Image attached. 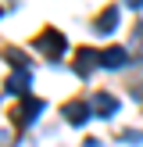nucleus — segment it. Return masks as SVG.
I'll return each instance as SVG.
<instances>
[{
  "label": "nucleus",
  "mask_w": 143,
  "mask_h": 147,
  "mask_svg": "<svg viewBox=\"0 0 143 147\" xmlns=\"http://www.w3.org/2000/svg\"><path fill=\"white\" fill-rule=\"evenodd\" d=\"M39 111H43V100L39 97H21L18 104H14V111H11V122L21 129V126H29V122H36Z\"/></svg>",
  "instance_id": "obj_1"
},
{
  "label": "nucleus",
  "mask_w": 143,
  "mask_h": 147,
  "mask_svg": "<svg viewBox=\"0 0 143 147\" xmlns=\"http://www.w3.org/2000/svg\"><path fill=\"white\" fill-rule=\"evenodd\" d=\"M36 47H39L50 61H57V57L64 54V36L57 32V29H43V32L36 36Z\"/></svg>",
  "instance_id": "obj_2"
},
{
  "label": "nucleus",
  "mask_w": 143,
  "mask_h": 147,
  "mask_svg": "<svg viewBox=\"0 0 143 147\" xmlns=\"http://www.w3.org/2000/svg\"><path fill=\"white\" fill-rule=\"evenodd\" d=\"M29 86H32L29 68H14L11 76H7V93H14V97H29Z\"/></svg>",
  "instance_id": "obj_3"
},
{
  "label": "nucleus",
  "mask_w": 143,
  "mask_h": 147,
  "mask_svg": "<svg viewBox=\"0 0 143 147\" xmlns=\"http://www.w3.org/2000/svg\"><path fill=\"white\" fill-rule=\"evenodd\" d=\"M97 65H100V54H97V50H90V47L75 50V76H82V79H86L93 68H97Z\"/></svg>",
  "instance_id": "obj_4"
},
{
  "label": "nucleus",
  "mask_w": 143,
  "mask_h": 147,
  "mask_svg": "<svg viewBox=\"0 0 143 147\" xmlns=\"http://www.w3.org/2000/svg\"><path fill=\"white\" fill-rule=\"evenodd\" d=\"M64 119H68L72 126H82V122L90 119V108H86L82 100H68V104H64Z\"/></svg>",
  "instance_id": "obj_5"
},
{
  "label": "nucleus",
  "mask_w": 143,
  "mask_h": 147,
  "mask_svg": "<svg viewBox=\"0 0 143 147\" xmlns=\"http://www.w3.org/2000/svg\"><path fill=\"white\" fill-rule=\"evenodd\" d=\"M129 61V54L122 47H107V50H100V65L104 68H122V65Z\"/></svg>",
  "instance_id": "obj_6"
},
{
  "label": "nucleus",
  "mask_w": 143,
  "mask_h": 147,
  "mask_svg": "<svg viewBox=\"0 0 143 147\" xmlns=\"http://www.w3.org/2000/svg\"><path fill=\"white\" fill-rule=\"evenodd\" d=\"M93 108H97L100 119H111V115L118 111V100H114L111 93H97V97H93Z\"/></svg>",
  "instance_id": "obj_7"
},
{
  "label": "nucleus",
  "mask_w": 143,
  "mask_h": 147,
  "mask_svg": "<svg viewBox=\"0 0 143 147\" xmlns=\"http://www.w3.org/2000/svg\"><path fill=\"white\" fill-rule=\"evenodd\" d=\"M93 29H97V32H104V36L114 32V29H118V7H107V11L97 18V25H93Z\"/></svg>",
  "instance_id": "obj_8"
},
{
  "label": "nucleus",
  "mask_w": 143,
  "mask_h": 147,
  "mask_svg": "<svg viewBox=\"0 0 143 147\" xmlns=\"http://www.w3.org/2000/svg\"><path fill=\"white\" fill-rule=\"evenodd\" d=\"M125 4H129V7H143V0H125Z\"/></svg>",
  "instance_id": "obj_9"
},
{
  "label": "nucleus",
  "mask_w": 143,
  "mask_h": 147,
  "mask_svg": "<svg viewBox=\"0 0 143 147\" xmlns=\"http://www.w3.org/2000/svg\"><path fill=\"white\" fill-rule=\"evenodd\" d=\"M86 147H100V140H86Z\"/></svg>",
  "instance_id": "obj_10"
},
{
  "label": "nucleus",
  "mask_w": 143,
  "mask_h": 147,
  "mask_svg": "<svg viewBox=\"0 0 143 147\" xmlns=\"http://www.w3.org/2000/svg\"><path fill=\"white\" fill-rule=\"evenodd\" d=\"M136 36H140V40H143V25H140V29H136Z\"/></svg>",
  "instance_id": "obj_11"
}]
</instances>
